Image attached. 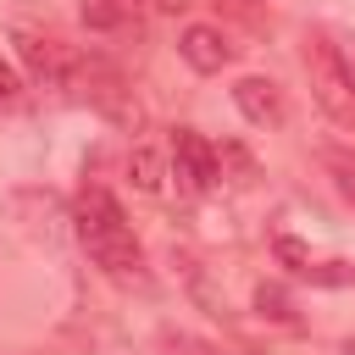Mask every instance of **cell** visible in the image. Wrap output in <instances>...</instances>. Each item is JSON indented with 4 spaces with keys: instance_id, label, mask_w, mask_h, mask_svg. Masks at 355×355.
Returning <instances> with one entry per match:
<instances>
[{
    "instance_id": "7a4b0ae2",
    "label": "cell",
    "mask_w": 355,
    "mask_h": 355,
    "mask_svg": "<svg viewBox=\"0 0 355 355\" xmlns=\"http://www.w3.org/2000/svg\"><path fill=\"white\" fill-rule=\"evenodd\" d=\"M67 83H78V94H83L105 122H116V128H128V133L144 128V105H139V94L128 89V78H122L116 67H105V61H78V67L67 72Z\"/></svg>"
},
{
    "instance_id": "3957f363",
    "label": "cell",
    "mask_w": 355,
    "mask_h": 355,
    "mask_svg": "<svg viewBox=\"0 0 355 355\" xmlns=\"http://www.w3.org/2000/svg\"><path fill=\"white\" fill-rule=\"evenodd\" d=\"M305 72H311V94H316V105H322L333 122H349V128H355V78H349L338 44L311 39V50H305Z\"/></svg>"
},
{
    "instance_id": "6da1fadb",
    "label": "cell",
    "mask_w": 355,
    "mask_h": 355,
    "mask_svg": "<svg viewBox=\"0 0 355 355\" xmlns=\"http://www.w3.org/2000/svg\"><path fill=\"white\" fill-rule=\"evenodd\" d=\"M72 233H78V244L89 250V261H94L105 277H139L144 250H139L122 205H116L100 183H83V189H78V200H72Z\"/></svg>"
},
{
    "instance_id": "52a82bcc",
    "label": "cell",
    "mask_w": 355,
    "mask_h": 355,
    "mask_svg": "<svg viewBox=\"0 0 355 355\" xmlns=\"http://www.w3.org/2000/svg\"><path fill=\"white\" fill-rule=\"evenodd\" d=\"M233 105H239L244 122H255V128H277V122H283V94H277L272 78H239V83H233Z\"/></svg>"
},
{
    "instance_id": "ba28073f",
    "label": "cell",
    "mask_w": 355,
    "mask_h": 355,
    "mask_svg": "<svg viewBox=\"0 0 355 355\" xmlns=\"http://www.w3.org/2000/svg\"><path fill=\"white\" fill-rule=\"evenodd\" d=\"M128 178H133L139 194H161L172 172H166V155H161L155 144H133V150H128Z\"/></svg>"
},
{
    "instance_id": "2e32d148",
    "label": "cell",
    "mask_w": 355,
    "mask_h": 355,
    "mask_svg": "<svg viewBox=\"0 0 355 355\" xmlns=\"http://www.w3.org/2000/svg\"><path fill=\"white\" fill-rule=\"evenodd\" d=\"M161 6H166V11H178V6H189V0H161Z\"/></svg>"
},
{
    "instance_id": "4fadbf2b",
    "label": "cell",
    "mask_w": 355,
    "mask_h": 355,
    "mask_svg": "<svg viewBox=\"0 0 355 355\" xmlns=\"http://www.w3.org/2000/svg\"><path fill=\"white\" fill-rule=\"evenodd\" d=\"M311 283H355V266L349 261H322V266H305Z\"/></svg>"
},
{
    "instance_id": "9c48e42d",
    "label": "cell",
    "mask_w": 355,
    "mask_h": 355,
    "mask_svg": "<svg viewBox=\"0 0 355 355\" xmlns=\"http://www.w3.org/2000/svg\"><path fill=\"white\" fill-rule=\"evenodd\" d=\"M78 17L94 33H111V28H122L133 17V0H78Z\"/></svg>"
},
{
    "instance_id": "7c38bea8",
    "label": "cell",
    "mask_w": 355,
    "mask_h": 355,
    "mask_svg": "<svg viewBox=\"0 0 355 355\" xmlns=\"http://www.w3.org/2000/svg\"><path fill=\"white\" fill-rule=\"evenodd\" d=\"M161 349H166V355H222L216 344H205V338H189V333H161Z\"/></svg>"
},
{
    "instance_id": "5b68a950",
    "label": "cell",
    "mask_w": 355,
    "mask_h": 355,
    "mask_svg": "<svg viewBox=\"0 0 355 355\" xmlns=\"http://www.w3.org/2000/svg\"><path fill=\"white\" fill-rule=\"evenodd\" d=\"M178 55H183L200 78H211V72H222V67L233 61V44H227L222 28H211V22H189L183 39H178Z\"/></svg>"
},
{
    "instance_id": "8992f818",
    "label": "cell",
    "mask_w": 355,
    "mask_h": 355,
    "mask_svg": "<svg viewBox=\"0 0 355 355\" xmlns=\"http://www.w3.org/2000/svg\"><path fill=\"white\" fill-rule=\"evenodd\" d=\"M11 44H17L22 67H28L39 83H67L72 61H67V50H61L55 39H44V33H33V28H11Z\"/></svg>"
},
{
    "instance_id": "30bf717a",
    "label": "cell",
    "mask_w": 355,
    "mask_h": 355,
    "mask_svg": "<svg viewBox=\"0 0 355 355\" xmlns=\"http://www.w3.org/2000/svg\"><path fill=\"white\" fill-rule=\"evenodd\" d=\"M255 311H261L266 322H294V305H288V288H283V283H261V288H255Z\"/></svg>"
},
{
    "instance_id": "277c9868",
    "label": "cell",
    "mask_w": 355,
    "mask_h": 355,
    "mask_svg": "<svg viewBox=\"0 0 355 355\" xmlns=\"http://www.w3.org/2000/svg\"><path fill=\"white\" fill-rule=\"evenodd\" d=\"M166 161H172V178H178L189 194H205V189H216V178H222V150H216L205 133H194V128H178V133H172Z\"/></svg>"
},
{
    "instance_id": "9a60e30c",
    "label": "cell",
    "mask_w": 355,
    "mask_h": 355,
    "mask_svg": "<svg viewBox=\"0 0 355 355\" xmlns=\"http://www.w3.org/2000/svg\"><path fill=\"white\" fill-rule=\"evenodd\" d=\"M11 94H17V72L0 61V100H11Z\"/></svg>"
},
{
    "instance_id": "5bb4252c",
    "label": "cell",
    "mask_w": 355,
    "mask_h": 355,
    "mask_svg": "<svg viewBox=\"0 0 355 355\" xmlns=\"http://www.w3.org/2000/svg\"><path fill=\"white\" fill-rule=\"evenodd\" d=\"M277 261H288L294 272H305V266H311V255H305V244H294V239H277Z\"/></svg>"
},
{
    "instance_id": "8fae6325",
    "label": "cell",
    "mask_w": 355,
    "mask_h": 355,
    "mask_svg": "<svg viewBox=\"0 0 355 355\" xmlns=\"http://www.w3.org/2000/svg\"><path fill=\"white\" fill-rule=\"evenodd\" d=\"M327 178H333V189L344 194V205H355V161H349V155H327Z\"/></svg>"
}]
</instances>
